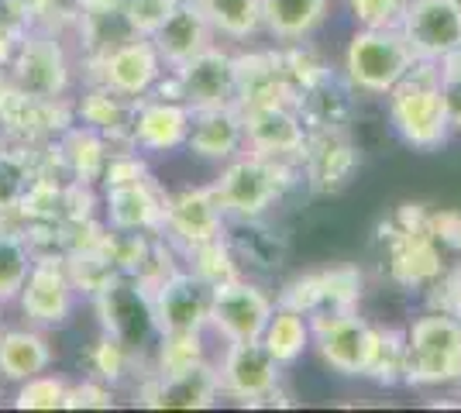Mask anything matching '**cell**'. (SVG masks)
Returning <instances> with one entry per match:
<instances>
[{"mask_svg": "<svg viewBox=\"0 0 461 413\" xmlns=\"http://www.w3.org/2000/svg\"><path fill=\"white\" fill-rule=\"evenodd\" d=\"M385 97H389V121L406 145L434 152L451 138L441 94V62L417 59L413 69Z\"/></svg>", "mask_w": 461, "mask_h": 413, "instance_id": "cell-1", "label": "cell"}, {"mask_svg": "<svg viewBox=\"0 0 461 413\" xmlns=\"http://www.w3.org/2000/svg\"><path fill=\"white\" fill-rule=\"evenodd\" d=\"M461 373V320L430 310L406 328V386H447Z\"/></svg>", "mask_w": 461, "mask_h": 413, "instance_id": "cell-2", "label": "cell"}, {"mask_svg": "<svg viewBox=\"0 0 461 413\" xmlns=\"http://www.w3.org/2000/svg\"><path fill=\"white\" fill-rule=\"evenodd\" d=\"M296 173H300L296 162H279V158L249 152V156L228 158V169L213 183V190L228 217H262L286 193Z\"/></svg>", "mask_w": 461, "mask_h": 413, "instance_id": "cell-3", "label": "cell"}, {"mask_svg": "<svg viewBox=\"0 0 461 413\" xmlns=\"http://www.w3.org/2000/svg\"><path fill=\"white\" fill-rule=\"evenodd\" d=\"M413 49L400 28H362L348 41L345 79L358 94L385 97L413 69Z\"/></svg>", "mask_w": 461, "mask_h": 413, "instance_id": "cell-4", "label": "cell"}, {"mask_svg": "<svg viewBox=\"0 0 461 413\" xmlns=\"http://www.w3.org/2000/svg\"><path fill=\"white\" fill-rule=\"evenodd\" d=\"M7 83L39 100H59L66 97L69 79H73V66L66 56V45L59 35L45 24H35L24 39L18 41L14 56L7 62Z\"/></svg>", "mask_w": 461, "mask_h": 413, "instance_id": "cell-5", "label": "cell"}, {"mask_svg": "<svg viewBox=\"0 0 461 413\" xmlns=\"http://www.w3.org/2000/svg\"><path fill=\"white\" fill-rule=\"evenodd\" d=\"M90 66H94V76H90L94 83L128 100L149 97L162 79V69H166L155 41L145 39V35H128L111 49L96 52Z\"/></svg>", "mask_w": 461, "mask_h": 413, "instance_id": "cell-6", "label": "cell"}, {"mask_svg": "<svg viewBox=\"0 0 461 413\" xmlns=\"http://www.w3.org/2000/svg\"><path fill=\"white\" fill-rule=\"evenodd\" d=\"M94 303H96V314H100V324H104V335L117 337L121 345H128L135 355L141 352L152 337H158L152 290H145L131 275L111 279V283L94 296Z\"/></svg>", "mask_w": 461, "mask_h": 413, "instance_id": "cell-7", "label": "cell"}, {"mask_svg": "<svg viewBox=\"0 0 461 413\" xmlns=\"http://www.w3.org/2000/svg\"><path fill=\"white\" fill-rule=\"evenodd\" d=\"M169 97H179L190 111L238 103V59L217 45L203 49L200 56H193L190 62L173 69Z\"/></svg>", "mask_w": 461, "mask_h": 413, "instance_id": "cell-8", "label": "cell"}, {"mask_svg": "<svg viewBox=\"0 0 461 413\" xmlns=\"http://www.w3.org/2000/svg\"><path fill=\"white\" fill-rule=\"evenodd\" d=\"M77 111L73 103H66V97L59 100H39V97H28L14 90L11 83H4L0 90V128L11 145H45L59 138L66 128L77 124Z\"/></svg>", "mask_w": 461, "mask_h": 413, "instance_id": "cell-9", "label": "cell"}, {"mask_svg": "<svg viewBox=\"0 0 461 413\" xmlns=\"http://www.w3.org/2000/svg\"><path fill=\"white\" fill-rule=\"evenodd\" d=\"M18 303L21 314L32 324L62 328L73 317V307H77V286H73L69 269H66V256H59V252L35 256L32 273H28L18 293Z\"/></svg>", "mask_w": 461, "mask_h": 413, "instance_id": "cell-10", "label": "cell"}, {"mask_svg": "<svg viewBox=\"0 0 461 413\" xmlns=\"http://www.w3.org/2000/svg\"><path fill=\"white\" fill-rule=\"evenodd\" d=\"M276 300L266 290H258L249 279H230L211 290V320L207 328H213L224 341H258L266 324H269Z\"/></svg>", "mask_w": 461, "mask_h": 413, "instance_id": "cell-11", "label": "cell"}, {"mask_svg": "<svg viewBox=\"0 0 461 413\" xmlns=\"http://www.w3.org/2000/svg\"><path fill=\"white\" fill-rule=\"evenodd\" d=\"M279 369L283 365L262 348V341H228L224 358L217 365L221 393L258 407L279 393Z\"/></svg>", "mask_w": 461, "mask_h": 413, "instance_id": "cell-12", "label": "cell"}, {"mask_svg": "<svg viewBox=\"0 0 461 413\" xmlns=\"http://www.w3.org/2000/svg\"><path fill=\"white\" fill-rule=\"evenodd\" d=\"M358 300H362V273L355 265H338V269L293 279L276 303L307 317H324L351 314V310H358Z\"/></svg>", "mask_w": 461, "mask_h": 413, "instance_id": "cell-13", "label": "cell"}, {"mask_svg": "<svg viewBox=\"0 0 461 413\" xmlns=\"http://www.w3.org/2000/svg\"><path fill=\"white\" fill-rule=\"evenodd\" d=\"M310 328H313V348L334 373L366 375L372 348H375V328L366 324L358 310L310 317Z\"/></svg>", "mask_w": 461, "mask_h": 413, "instance_id": "cell-14", "label": "cell"}, {"mask_svg": "<svg viewBox=\"0 0 461 413\" xmlns=\"http://www.w3.org/2000/svg\"><path fill=\"white\" fill-rule=\"evenodd\" d=\"M400 31L417 59L444 62L461 49V11L455 0H410Z\"/></svg>", "mask_w": 461, "mask_h": 413, "instance_id": "cell-15", "label": "cell"}, {"mask_svg": "<svg viewBox=\"0 0 461 413\" xmlns=\"http://www.w3.org/2000/svg\"><path fill=\"white\" fill-rule=\"evenodd\" d=\"M245 121V145L258 156L296 162L307 148V124L296 103H266V107H238Z\"/></svg>", "mask_w": 461, "mask_h": 413, "instance_id": "cell-16", "label": "cell"}, {"mask_svg": "<svg viewBox=\"0 0 461 413\" xmlns=\"http://www.w3.org/2000/svg\"><path fill=\"white\" fill-rule=\"evenodd\" d=\"M228 224V211L221 207V197L213 186H196V190H183L176 197L166 200V217H162V235L183 252L211 241V238L224 235Z\"/></svg>", "mask_w": 461, "mask_h": 413, "instance_id": "cell-17", "label": "cell"}, {"mask_svg": "<svg viewBox=\"0 0 461 413\" xmlns=\"http://www.w3.org/2000/svg\"><path fill=\"white\" fill-rule=\"evenodd\" d=\"M152 307L158 335L203 331L211 320V286L190 269H176L152 290Z\"/></svg>", "mask_w": 461, "mask_h": 413, "instance_id": "cell-18", "label": "cell"}, {"mask_svg": "<svg viewBox=\"0 0 461 413\" xmlns=\"http://www.w3.org/2000/svg\"><path fill=\"white\" fill-rule=\"evenodd\" d=\"M221 396V375L211 362H200L186 373L149 375L138 390V403L149 410H207Z\"/></svg>", "mask_w": 461, "mask_h": 413, "instance_id": "cell-19", "label": "cell"}, {"mask_svg": "<svg viewBox=\"0 0 461 413\" xmlns=\"http://www.w3.org/2000/svg\"><path fill=\"white\" fill-rule=\"evenodd\" d=\"M193 111L179 97H138L131 114V145L141 152H173L190 138Z\"/></svg>", "mask_w": 461, "mask_h": 413, "instance_id": "cell-20", "label": "cell"}, {"mask_svg": "<svg viewBox=\"0 0 461 413\" xmlns=\"http://www.w3.org/2000/svg\"><path fill=\"white\" fill-rule=\"evenodd\" d=\"M358 166V152L348 141V131H310L300 156V173L317 193L341 190Z\"/></svg>", "mask_w": 461, "mask_h": 413, "instance_id": "cell-21", "label": "cell"}, {"mask_svg": "<svg viewBox=\"0 0 461 413\" xmlns=\"http://www.w3.org/2000/svg\"><path fill=\"white\" fill-rule=\"evenodd\" d=\"M389 275L400 286H434L444 275L441 245L430 231H400L389 224Z\"/></svg>", "mask_w": 461, "mask_h": 413, "instance_id": "cell-22", "label": "cell"}, {"mask_svg": "<svg viewBox=\"0 0 461 413\" xmlns=\"http://www.w3.org/2000/svg\"><path fill=\"white\" fill-rule=\"evenodd\" d=\"M238 59V107H266V103H296L283 52H251Z\"/></svg>", "mask_w": 461, "mask_h": 413, "instance_id": "cell-23", "label": "cell"}, {"mask_svg": "<svg viewBox=\"0 0 461 413\" xmlns=\"http://www.w3.org/2000/svg\"><path fill=\"white\" fill-rule=\"evenodd\" d=\"M213 35L217 31H213V24L207 21V14L193 0H179L173 14L162 21V28L152 35V41L155 49H158V56H162V62L169 69H176V66L190 62L193 56H200L203 49H211Z\"/></svg>", "mask_w": 461, "mask_h": 413, "instance_id": "cell-24", "label": "cell"}, {"mask_svg": "<svg viewBox=\"0 0 461 413\" xmlns=\"http://www.w3.org/2000/svg\"><path fill=\"white\" fill-rule=\"evenodd\" d=\"M355 86L334 73L313 79L307 90L296 94V111L307 131H345L355 118Z\"/></svg>", "mask_w": 461, "mask_h": 413, "instance_id": "cell-25", "label": "cell"}, {"mask_svg": "<svg viewBox=\"0 0 461 413\" xmlns=\"http://www.w3.org/2000/svg\"><path fill=\"white\" fill-rule=\"evenodd\" d=\"M166 193L152 176L128 186L107 190V224L111 231H162L166 217Z\"/></svg>", "mask_w": 461, "mask_h": 413, "instance_id": "cell-26", "label": "cell"}, {"mask_svg": "<svg viewBox=\"0 0 461 413\" xmlns=\"http://www.w3.org/2000/svg\"><path fill=\"white\" fill-rule=\"evenodd\" d=\"M241 145H245V121H241L238 103L193 111L190 138H186V148L193 156L211 158V162H228L241 152Z\"/></svg>", "mask_w": 461, "mask_h": 413, "instance_id": "cell-27", "label": "cell"}, {"mask_svg": "<svg viewBox=\"0 0 461 413\" xmlns=\"http://www.w3.org/2000/svg\"><path fill=\"white\" fill-rule=\"evenodd\" d=\"M131 114H135V100L121 97V94L100 86V83H94L77 103L79 124H86V128H94V131H100V135L107 138L111 152H114L117 141L128 145V148H135L131 145Z\"/></svg>", "mask_w": 461, "mask_h": 413, "instance_id": "cell-28", "label": "cell"}, {"mask_svg": "<svg viewBox=\"0 0 461 413\" xmlns=\"http://www.w3.org/2000/svg\"><path fill=\"white\" fill-rule=\"evenodd\" d=\"M59 148V158H62V166H66V173L73 183H94V179L104 176V166H107V156H111V145H107V138L94 131V128H86V124H73V128H66L56 141Z\"/></svg>", "mask_w": 461, "mask_h": 413, "instance_id": "cell-29", "label": "cell"}, {"mask_svg": "<svg viewBox=\"0 0 461 413\" xmlns=\"http://www.w3.org/2000/svg\"><path fill=\"white\" fill-rule=\"evenodd\" d=\"M52 365V345L41 331L14 328L0 335V375L7 382H24Z\"/></svg>", "mask_w": 461, "mask_h": 413, "instance_id": "cell-30", "label": "cell"}, {"mask_svg": "<svg viewBox=\"0 0 461 413\" xmlns=\"http://www.w3.org/2000/svg\"><path fill=\"white\" fill-rule=\"evenodd\" d=\"M228 220L230 224H224V238H228L238 265L241 262L258 265V269H276L279 265L286 245L272 228L262 224V217H228Z\"/></svg>", "mask_w": 461, "mask_h": 413, "instance_id": "cell-31", "label": "cell"}, {"mask_svg": "<svg viewBox=\"0 0 461 413\" xmlns=\"http://www.w3.org/2000/svg\"><path fill=\"white\" fill-rule=\"evenodd\" d=\"M327 4L330 0H262V28L276 41L296 45L324 21Z\"/></svg>", "mask_w": 461, "mask_h": 413, "instance_id": "cell-32", "label": "cell"}, {"mask_svg": "<svg viewBox=\"0 0 461 413\" xmlns=\"http://www.w3.org/2000/svg\"><path fill=\"white\" fill-rule=\"evenodd\" d=\"M258 341H262V348H266L279 365H293V362H300L303 352L313 345L310 317L276 303V310H272L269 324H266V331H262Z\"/></svg>", "mask_w": 461, "mask_h": 413, "instance_id": "cell-33", "label": "cell"}, {"mask_svg": "<svg viewBox=\"0 0 461 413\" xmlns=\"http://www.w3.org/2000/svg\"><path fill=\"white\" fill-rule=\"evenodd\" d=\"M217 35L224 39H251L262 28V0H193Z\"/></svg>", "mask_w": 461, "mask_h": 413, "instance_id": "cell-34", "label": "cell"}, {"mask_svg": "<svg viewBox=\"0 0 461 413\" xmlns=\"http://www.w3.org/2000/svg\"><path fill=\"white\" fill-rule=\"evenodd\" d=\"M186 262H190L186 269H190L196 279H203L211 290L241 275V265H238V258H234V252H230V245L224 235L186 248Z\"/></svg>", "mask_w": 461, "mask_h": 413, "instance_id": "cell-35", "label": "cell"}, {"mask_svg": "<svg viewBox=\"0 0 461 413\" xmlns=\"http://www.w3.org/2000/svg\"><path fill=\"white\" fill-rule=\"evenodd\" d=\"M366 379L379 382V386L406 382V331H396V328L375 331V348L368 358Z\"/></svg>", "mask_w": 461, "mask_h": 413, "instance_id": "cell-36", "label": "cell"}, {"mask_svg": "<svg viewBox=\"0 0 461 413\" xmlns=\"http://www.w3.org/2000/svg\"><path fill=\"white\" fill-rule=\"evenodd\" d=\"M32 262H35V252H32L28 238L14 235V231H0V303L18 300L21 286L32 273Z\"/></svg>", "mask_w": 461, "mask_h": 413, "instance_id": "cell-37", "label": "cell"}, {"mask_svg": "<svg viewBox=\"0 0 461 413\" xmlns=\"http://www.w3.org/2000/svg\"><path fill=\"white\" fill-rule=\"evenodd\" d=\"M207 362L203 355V331H176V335H158V352H155V375L186 373L193 365Z\"/></svg>", "mask_w": 461, "mask_h": 413, "instance_id": "cell-38", "label": "cell"}, {"mask_svg": "<svg viewBox=\"0 0 461 413\" xmlns=\"http://www.w3.org/2000/svg\"><path fill=\"white\" fill-rule=\"evenodd\" d=\"M66 393H69V382L45 369V373L18 382L14 407L18 410H66Z\"/></svg>", "mask_w": 461, "mask_h": 413, "instance_id": "cell-39", "label": "cell"}, {"mask_svg": "<svg viewBox=\"0 0 461 413\" xmlns=\"http://www.w3.org/2000/svg\"><path fill=\"white\" fill-rule=\"evenodd\" d=\"M39 21L28 11L24 0H0V69H7V62L14 56L18 41L35 28Z\"/></svg>", "mask_w": 461, "mask_h": 413, "instance_id": "cell-40", "label": "cell"}, {"mask_svg": "<svg viewBox=\"0 0 461 413\" xmlns=\"http://www.w3.org/2000/svg\"><path fill=\"white\" fill-rule=\"evenodd\" d=\"M176 4L179 0H124L121 4V18H124L131 35L152 39L155 31L162 28V21L176 11Z\"/></svg>", "mask_w": 461, "mask_h": 413, "instance_id": "cell-41", "label": "cell"}, {"mask_svg": "<svg viewBox=\"0 0 461 413\" xmlns=\"http://www.w3.org/2000/svg\"><path fill=\"white\" fill-rule=\"evenodd\" d=\"M131 362H135V352L111 335H100V341H96L94 352H90V365H94V373L100 375L104 382L124 379L128 369H131Z\"/></svg>", "mask_w": 461, "mask_h": 413, "instance_id": "cell-42", "label": "cell"}, {"mask_svg": "<svg viewBox=\"0 0 461 413\" xmlns=\"http://www.w3.org/2000/svg\"><path fill=\"white\" fill-rule=\"evenodd\" d=\"M358 28H400L410 0H345Z\"/></svg>", "mask_w": 461, "mask_h": 413, "instance_id": "cell-43", "label": "cell"}, {"mask_svg": "<svg viewBox=\"0 0 461 413\" xmlns=\"http://www.w3.org/2000/svg\"><path fill=\"white\" fill-rule=\"evenodd\" d=\"M441 94L451 131H461V49L441 62Z\"/></svg>", "mask_w": 461, "mask_h": 413, "instance_id": "cell-44", "label": "cell"}, {"mask_svg": "<svg viewBox=\"0 0 461 413\" xmlns=\"http://www.w3.org/2000/svg\"><path fill=\"white\" fill-rule=\"evenodd\" d=\"M114 407V390L96 375L79 386H69L66 393V410H111Z\"/></svg>", "mask_w": 461, "mask_h": 413, "instance_id": "cell-45", "label": "cell"}, {"mask_svg": "<svg viewBox=\"0 0 461 413\" xmlns=\"http://www.w3.org/2000/svg\"><path fill=\"white\" fill-rule=\"evenodd\" d=\"M427 231L441 248L461 252V211H430Z\"/></svg>", "mask_w": 461, "mask_h": 413, "instance_id": "cell-46", "label": "cell"}, {"mask_svg": "<svg viewBox=\"0 0 461 413\" xmlns=\"http://www.w3.org/2000/svg\"><path fill=\"white\" fill-rule=\"evenodd\" d=\"M434 286L441 290L438 293V310H447V314H455L461 320V262L451 273H444Z\"/></svg>", "mask_w": 461, "mask_h": 413, "instance_id": "cell-47", "label": "cell"}, {"mask_svg": "<svg viewBox=\"0 0 461 413\" xmlns=\"http://www.w3.org/2000/svg\"><path fill=\"white\" fill-rule=\"evenodd\" d=\"M124 0H77L79 14H117Z\"/></svg>", "mask_w": 461, "mask_h": 413, "instance_id": "cell-48", "label": "cell"}, {"mask_svg": "<svg viewBox=\"0 0 461 413\" xmlns=\"http://www.w3.org/2000/svg\"><path fill=\"white\" fill-rule=\"evenodd\" d=\"M24 4H28V11H32V14H35V21L41 24V21L49 18L52 11H56L59 0H24Z\"/></svg>", "mask_w": 461, "mask_h": 413, "instance_id": "cell-49", "label": "cell"}, {"mask_svg": "<svg viewBox=\"0 0 461 413\" xmlns=\"http://www.w3.org/2000/svg\"><path fill=\"white\" fill-rule=\"evenodd\" d=\"M7 145H11V141H7V135H4V128H0V152H7Z\"/></svg>", "mask_w": 461, "mask_h": 413, "instance_id": "cell-50", "label": "cell"}, {"mask_svg": "<svg viewBox=\"0 0 461 413\" xmlns=\"http://www.w3.org/2000/svg\"><path fill=\"white\" fill-rule=\"evenodd\" d=\"M4 83H7V73H4V69H0V90H4Z\"/></svg>", "mask_w": 461, "mask_h": 413, "instance_id": "cell-51", "label": "cell"}, {"mask_svg": "<svg viewBox=\"0 0 461 413\" xmlns=\"http://www.w3.org/2000/svg\"><path fill=\"white\" fill-rule=\"evenodd\" d=\"M455 7H458V11H461V0H455Z\"/></svg>", "mask_w": 461, "mask_h": 413, "instance_id": "cell-52", "label": "cell"}, {"mask_svg": "<svg viewBox=\"0 0 461 413\" xmlns=\"http://www.w3.org/2000/svg\"><path fill=\"white\" fill-rule=\"evenodd\" d=\"M458 382H461V373H458Z\"/></svg>", "mask_w": 461, "mask_h": 413, "instance_id": "cell-53", "label": "cell"}]
</instances>
